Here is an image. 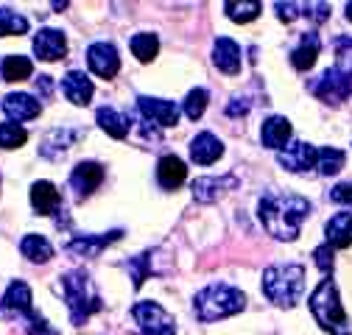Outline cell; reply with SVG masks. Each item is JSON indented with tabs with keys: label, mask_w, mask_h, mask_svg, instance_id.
<instances>
[{
	"label": "cell",
	"mask_w": 352,
	"mask_h": 335,
	"mask_svg": "<svg viewBox=\"0 0 352 335\" xmlns=\"http://www.w3.org/2000/svg\"><path fill=\"white\" fill-rule=\"evenodd\" d=\"M257 216L277 240H296L302 224L311 216V201L296 193L269 190L257 201Z\"/></svg>",
	"instance_id": "6da1fadb"
},
{
	"label": "cell",
	"mask_w": 352,
	"mask_h": 335,
	"mask_svg": "<svg viewBox=\"0 0 352 335\" xmlns=\"http://www.w3.org/2000/svg\"><path fill=\"white\" fill-rule=\"evenodd\" d=\"M311 93L324 101L338 106L352 95V36H338L336 39V65L327 67L314 84Z\"/></svg>",
	"instance_id": "7a4b0ae2"
},
{
	"label": "cell",
	"mask_w": 352,
	"mask_h": 335,
	"mask_svg": "<svg viewBox=\"0 0 352 335\" xmlns=\"http://www.w3.org/2000/svg\"><path fill=\"white\" fill-rule=\"evenodd\" d=\"M246 308V297L232 288V285H224V282H212L207 285L204 290L196 293L193 299V310L201 321H218V319H227V316H235Z\"/></svg>",
	"instance_id": "3957f363"
},
{
	"label": "cell",
	"mask_w": 352,
	"mask_h": 335,
	"mask_svg": "<svg viewBox=\"0 0 352 335\" xmlns=\"http://www.w3.org/2000/svg\"><path fill=\"white\" fill-rule=\"evenodd\" d=\"M62 290H65V302L70 308V321L73 324H84L93 313H98L104 308L98 290L90 279V274L84 271H67L62 274Z\"/></svg>",
	"instance_id": "277c9868"
},
{
	"label": "cell",
	"mask_w": 352,
	"mask_h": 335,
	"mask_svg": "<svg viewBox=\"0 0 352 335\" xmlns=\"http://www.w3.org/2000/svg\"><path fill=\"white\" fill-rule=\"evenodd\" d=\"M305 290V268L299 263L272 266L263 271V293L280 308H294Z\"/></svg>",
	"instance_id": "5b68a950"
},
{
	"label": "cell",
	"mask_w": 352,
	"mask_h": 335,
	"mask_svg": "<svg viewBox=\"0 0 352 335\" xmlns=\"http://www.w3.org/2000/svg\"><path fill=\"white\" fill-rule=\"evenodd\" d=\"M311 313L316 316L322 330H327L330 335H352L349 319H346V313L341 308L338 288H336L333 279H322L319 288L311 293Z\"/></svg>",
	"instance_id": "8992f818"
},
{
	"label": "cell",
	"mask_w": 352,
	"mask_h": 335,
	"mask_svg": "<svg viewBox=\"0 0 352 335\" xmlns=\"http://www.w3.org/2000/svg\"><path fill=\"white\" fill-rule=\"evenodd\" d=\"M131 319L138 321L143 335H176L173 316L157 302H138L131 308Z\"/></svg>",
	"instance_id": "52a82bcc"
},
{
	"label": "cell",
	"mask_w": 352,
	"mask_h": 335,
	"mask_svg": "<svg viewBox=\"0 0 352 335\" xmlns=\"http://www.w3.org/2000/svg\"><path fill=\"white\" fill-rule=\"evenodd\" d=\"M277 162L291 174H314L316 171V162H319V148L311 143H291L277 154Z\"/></svg>",
	"instance_id": "ba28073f"
},
{
	"label": "cell",
	"mask_w": 352,
	"mask_h": 335,
	"mask_svg": "<svg viewBox=\"0 0 352 335\" xmlns=\"http://www.w3.org/2000/svg\"><path fill=\"white\" fill-rule=\"evenodd\" d=\"M120 235H123V229H112V232H104V235H78L65 246V251L73 257H81V260H93L107 246L120 240Z\"/></svg>",
	"instance_id": "9c48e42d"
},
{
	"label": "cell",
	"mask_w": 352,
	"mask_h": 335,
	"mask_svg": "<svg viewBox=\"0 0 352 335\" xmlns=\"http://www.w3.org/2000/svg\"><path fill=\"white\" fill-rule=\"evenodd\" d=\"M87 65L101 78H115L120 70V56L109 42H93V45L87 48Z\"/></svg>",
	"instance_id": "30bf717a"
},
{
	"label": "cell",
	"mask_w": 352,
	"mask_h": 335,
	"mask_svg": "<svg viewBox=\"0 0 352 335\" xmlns=\"http://www.w3.org/2000/svg\"><path fill=\"white\" fill-rule=\"evenodd\" d=\"M34 54H36L42 62L65 59V54H67V39H65V34L56 31V28H42V31L34 36Z\"/></svg>",
	"instance_id": "8fae6325"
},
{
	"label": "cell",
	"mask_w": 352,
	"mask_h": 335,
	"mask_svg": "<svg viewBox=\"0 0 352 335\" xmlns=\"http://www.w3.org/2000/svg\"><path fill=\"white\" fill-rule=\"evenodd\" d=\"M138 109L146 120H154L160 126H176L179 123V106L173 101H162V98H148V95H140L138 98Z\"/></svg>",
	"instance_id": "7c38bea8"
},
{
	"label": "cell",
	"mask_w": 352,
	"mask_h": 335,
	"mask_svg": "<svg viewBox=\"0 0 352 335\" xmlns=\"http://www.w3.org/2000/svg\"><path fill=\"white\" fill-rule=\"evenodd\" d=\"M104 182V168L98 162H78L70 174V187L78 198H87L98 185Z\"/></svg>",
	"instance_id": "4fadbf2b"
},
{
	"label": "cell",
	"mask_w": 352,
	"mask_h": 335,
	"mask_svg": "<svg viewBox=\"0 0 352 335\" xmlns=\"http://www.w3.org/2000/svg\"><path fill=\"white\" fill-rule=\"evenodd\" d=\"M0 106H3V112H6V117L12 123L34 120V117H39V109H42L39 101L34 95H28V93H9Z\"/></svg>",
	"instance_id": "5bb4252c"
},
{
	"label": "cell",
	"mask_w": 352,
	"mask_h": 335,
	"mask_svg": "<svg viewBox=\"0 0 352 335\" xmlns=\"http://www.w3.org/2000/svg\"><path fill=\"white\" fill-rule=\"evenodd\" d=\"M212 62H215V67L221 70V73L238 76L241 73V48H238V42L230 39V36L215 39V45H212Z\"/></svg>",
	"instance_id": "9a60e30c"
},
{
	"label": "cell",
	"mask_w": 352,
	"mask_h": 335,
	"mask_svg": "<svg viewBox=\"0 0 352 335\" xmlns=\"http://www.w3.org/2000/svg\"><path fill=\"white\" fill-rule=\"evenodd\" d=\"M62 93H65V98H67L70 104L87 106V104H90V98H93V93H96V87H93V81L87 78L81 70H70V73L62 78Z\"/></svg>",
	"instance_id": "2e32d148"
},
{
	"label": "cell",
	"mask_w": 352,
	"mask_h": 335,
	"mask_svg": "<svg viewBox=\"0 0 352 335\" xmlns=\"http://www.w3.org/2000/svg\"><path fill=\"white\" fill-rule=\"evenodd\" d=\"M238 185V179L235 176H201V179H196L193 185H190V190H193V198L196 201H204V204H210V201H218L227 190H232Z\"/></svg>",
	"instance_id": "e0dca14e"
},
{
	"label": "cell",
	"mask_w": 352,
	"mask_h": 335,
	"mask_svg": "<svg viewBox=\"0 0 352 335\" xmlns=\"http://www.w3.org/2000/svg\"><path fill=\"white\" fill-rule=\"evenodd\" d=\"M0 310H3L6 316H25L31 310V288L23 279H14L6 288L3 299H0Z\"/></svg>",
	"instance_id": "ac0fdd59"
},
{
	"label": "cell",
	"mask_w": 352,
	"mask_h": 335,
	"mask_svg": "<svg viewBox=\"0 0 352 335\" xmlns=\"http://www.w3.org/2000/svg\"><path fill=\"white\" fill-rule=\"evenodd\" d=\"M31 204L39 216H54L62 207V193L54 182H34L31 185Z\"/></svg>",
	"instance_id": "d6986e66"
},
{
	"label": "cell",
	"mask_w": 352,
	"mask_h": 335,
	"mask_svg": "<svg viewBox=\"0 0 352 335\" xmlns=\"http://www.w3.org/2000/svg\"><path fill=\"white\" fill-rule=\"evenodd\" d=\"M319 51H322L319 34L305 31L302 39H299V45L291 51V65H294L296 70H311V67L316 65V59H319Z\"/></svg>",
	"instance_id": "ffe728a7"
},
{
	"label": "cell",
	"mask_w": 352,
	"mask_h": 335,
	"mask_svg": "<svg viewBox=\"0 0 352 335\" xmlns=\"http://www.w3.org/2000/svg\"><path fill=\"white\" fill-rule=\"evenodd\" d=\"M291 120L288 117H280V115H274V117H269L266 123H263V129H260V140H263V146L266 148H274V151H283L285 146H288V140H291Z\"/></svg>",
	"instance_id": "44dd1931"
},
{
	"label": "cell",
	"mask_w": 352,
	"mask_h": 335,
	"mask_svg": "<svg viewBox=\"0 0 352 335\" xmlns=\"http://www.w3.org/2000/svg\"><path fill=\"white\" fill-rule=\"evenodd\" d=\"M185 179H188V168H185V162L179 157L168 154V157H162L157 162V182H160V187L176 190Z\"/></svg>",
	"instance_id": "7402d4cb"
},
{
	"label": "cell",
	"mask_w": 352,
	"mask_h": 335,
	"mask_svg": "<svg viewBox=\"0 0 352 335\" xmlns=\"http://www.w3.org/2000/svg\"><path fill=\"white\" fill-rule=\"evenodd\" d=\"M221 154H224V143L210 132L196 135L193 143H190V159L199 162V165H212Z\"/></svg>",
	"instance_id": "603a6c76"
},
{
	"label": "cell",
	"mask_w": 352,
	"mask_h": 335,
	"mask_svg": "<svg viewBox=\"0 0 352 335\" xmlns=\"http://www.w3.org/2000/svg\"><path fill=\"white\" fill-rule=\"evenodd\" d=\"M324 235H327V246H333V249L352 246V213H336L327 221Z\"/></svg>",
	"instance_id": "cb8c5ba5"
},
{
	"label": "cell",
	"mask_w": 352,
	"mask_h": 335,
	"mask_svg": "<svg viewBox=\"0 0 352 335\" xmlns=\"http://www.w3.org/2000/svg\"><path fill=\"white\" fill-rule=\"evenodd\" d=\"M96 120H98L101 129H104L109 137H115V140H123V137L129 135V117L120 115V112L112 109V106H101V109L96 112Z\"/></svg>",
	"instance_id": "d4e9b609"
},
{
	"label": "cell",
	"mask_w": 352,
	"mask_h": 335,
	"mask_svg": "<svg viewBox=\"0 0 352 335\" xmlns=\"http://www.w3.org/2000/svg\"><path fill=\"white\" fill-rule=\"evenodd\" d=\"M154 260H157V251H143V255L129 257L123 263V268L131 274V285H135V290H140L143 282L148 279V274H154Z\"/></svg>",
	"instance_id": "484cf974"
},
{
	"label": "cell",
	"mask_w": 352,
	"mask_h": 335,
	"mask_svg": "<svg viewBox=\"0 0 352 335\" xmlns=\"http://www.w3.org/2000/svg\"><path fill=\"white\" fill-rule=\"evenodd\" d=\"M20 251H23V257H28L31 263H48L54 257V246L42 235H25L20 240Z\"/></svg>",
	"instance_id": "4316f807"
},
{
	"label": "cell",
	"mask_w": 352,
	"mask_h": 335,
	"mask_svg": "<svg viewBox=\"0 0 352 335\" xmlns=\"http://www.w3.org/2000/svg\"><path fill=\"white\" fill-rule=\"evenodd\" d=\"M31 73H34V65H31V59L28 56H20V54H12V56H6L3 59V65H0V76H3V81H25V78H31Z\"/></svg>",
	"instance_id": "83f0119b"
},
{
	"label": "cell",
	"mask_w": 352,
	"mask_h": 335,
	"mask_svg": "<svg viewBox=\"0 0 352 335\" xmlns=\"http://www.w3.org/2000/svg\"><path fill=\"white\" fill-rule=\"evenodd\" d=\"M346 162V154L341 148H319V162H316V174L319 176H336Z\"/></svg>",
	"instance_id": "f1b7e54d"
},
{
	"label": "cell",
	"mask_w": 352,
	"mask_h": 335,
	"mask_svg": "<svg viewBox=\"0 0 352 335\" xmlns=\"http://www.w3.org/2000/svg\"><path fill=\"white\" fill-rule=\"evenodd\" d=\"M157 51H160V39H157V34L143 31V34H135V36H131V54H135L140 62H151V59L157 56Z\"/></svg>",
	"instance_id": "f546056e"
},
{
	"label": "cell",
	"mask_w": 352,
	"mask_h": 335,
	"mask_svg": "<svg viewBox=\"0 0 352 335\" xmlns=\"http://www.w3.org/2000/svg\"><path fill=\"white\" fill-rule=\"evenodd\" d=\"M260 3L257 0H249V3H238V0H227L224 3V12L232 23H252L257 14H260Z\"/></svg>",
	"instance_id": "4dcf8cb0"
},
{
	"label": "cell",
	"mask_w": 352,
	"mask_h": 335,
	"mask_svg": "<svg viewBox=\"0 0 352 335\" xmlns=\"http://www.w3.org/2000/svg\"><path fill=\"white\" fill-rule=\"evenodd\" d=\"M28 140V132L23 129L20 123H0V148H6V151H12V148H20L23 143Z\"/></svg>",
	"instance_id": "1f68e13d"
},
{
	"label": "cell",
	"mask_w": 352,
	"mask_h": 335,
	"mask_svg": "<svg viewBox=\"0 0 352 335\" xmlns=\"http://www.w3.org/2000/svg\"><path fill=\"white\" fill-rule=\"evenodd\" d=\"M12 34H28V20L12 9H0V36H12Z\"/></svg>",
	"instance_id": "d6a6232c"
},
{
	"label": "cell",
	"mask_w": 352,
	"mask_h": 335,
	"mask_svg": "<svg viewBox=\"0 0 352 335\" xmlns=\"http://www.w3.org/2000/svg\"><path fill=\"white\" fill-rule=\"evenodd\" d=\"M207 101H210V93L199 87V90H190L188 93V98L182 101V109H185V115L190 120H199L204 115V109H207Z\"/></svg>",
	"instance_id": "836d02e7"
},
{
	"label": "cell",
	"mask_w": 352,
	"mask_h": 335,
	"mask_svg": "<svg viewBox=\"0 0 352 335\" xmlns=\"http://www.w3.org/2000/svg\"><path fill=\"white\" fill-rule=\"evenodd\" d=\"M23 321H25V332H28V335H59L45 319H42L39 313H34V310H28V313L23 316Z\"/></svg>",
	"instance_id": "e575fe53"
},
{
	"label": "cell",
	"mask_w": 352,
	"mask_h": 335,
	"mask_svg": "<svg viewBox=\"0 0 352 335\" xmlns=\"http://www.w3.org/2000/svg\"><path fill=\"white\" fill-rule=\"evenodd\" d=\"M333 246H319V249H314V260H316V268L322 271V274H333V266H336V255H333Z\"/></svg>",
	"instance_id": "d590c367"
},
{
	"label": "cell",
	"mask_w": 352,
	"mask_h": 335,
	"mask_svg": "<svg viewBox=\"0 0 352 335\" xmlns=\"http://www.w3.org/2000/svg\"><path fill=\"white\" fill-rule=\"evenodd\" d=\"M302 17H311L314 23H324L330 17L327 3H302Z\"/></svg>",
	"instance_id": "8d00e7d4"
},
{
	"label": "cell",
	"mask_w": 352,
	"mask_h": 335,
	"mask_svg": "<svg viewBox=\"0 0 352 335\" xmlns=\"http://www.w3.org/2000/svg\"><path fill=\"white\" fill-rule=\"evenodd\" d=\"M274 9L283 23H294L296 17H302V3H274Z\"/></svg>",
	"instance_id": "74e56055"
},
{
	"label": "cell",
	"mask_w": 352,
	"mask_h": 335,
	"mask_svg": "<svg viewBox=\"0 0 352 335\" xmlns=\"http://www.w3.org/2000/svg\"><path fill=\"white\" fill-rule=\"evenodd\" d=\"M330 201L352 207V182H341V185H336V187L330 190Z\"/></svg>",
	"instance_id": "f35d334b"
},
{
	"label": "cell",
	"mask_w": 352,
	"mask_h": 335,
	"mask_svg": "<svg viewBox=\"0 0 352 335\" xmlns=\"http://www.w3.org/2000/svg\"><path fill=\"white\" fill-rule=\"evenodd\" d=\"M246 112H249V101L246 98H232V104L227 106L230 117H238V115H246Z\"/></svg>",
	"instance_id": "ab89813d"
},
{
	"label": "cell",
	"mask_w": 352,
	"mask_h": 335,
	"mask_svg": "<svg viewBox=\"0 0 352 335\" xmlns=\"http://www.w3.org/2000/svg\"><path fill=\"white\" fill-rule=\"evenodd\" d=\"M36 93H42V95L51 93V76H39L36 78Z\"/></svg>",
	"instance_id": "60d3db41"
},
{
	"label": "cell",
	"mask_w": 352,
	"mask_h": 335,
	"mask_svg": "<svg viewBox=\"0 0 352 335\" xmlns=\"http://www.w3.org/2000/svg\"><path fill=\"white\" fill-rule=\"evenodd\" d=\"M346 20L352 23V3H346Z\"/></svg>",
	"instance_id": "b9f144b4"
}]
</instances>
